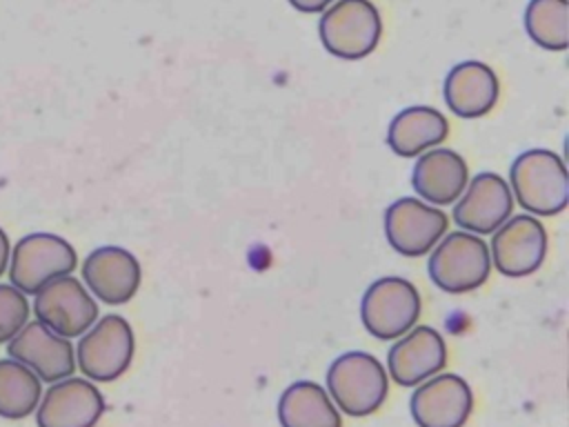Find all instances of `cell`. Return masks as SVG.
I'll return each mask as SVG.
<instances>
[{
    "instance_id": "1",
    "label": "cell",
    "mask_w": 569,
    "mask_h": 427,
    "mask_svg": "<svg viewBox=\"0 0 569 427\" xmlns=\"http://www.w3.org/2000/svg\"><path fill=\"white\" fill-rule=\"evenodd\" d=\"M509 189L516 202L536 216H556L569 202L565 160L551 149H527L511 162Z\"/></svg>"
},
{
    "instance_id": "2",
    "label": "cell",
    "mask_w": 569,
    "mask_h": 427,
    "mask_svg": "<svg viewBox=\"0 0 569 427\" xmlns=\"http://www.w3.org/2000/svg\"><path fill=\"white\" fill-rule=\"evenodd\" d=\"M389 391V376L367 351H345L327 369V394L349 416L378 411Z\"/></svg>"
},
{
    "instance_id": "3",
    "label": "cell",
    "mask_w": 569,
    "mask_h": 427,
    "mask_svg": "<svg viewBox=\"0 0 569 427\" xmlns=\"http://www.w3.org/2000/svg\"><path fill=\"white\" fill-rule=\"evenodd\" d=\"M322 47L342 60L369 56L382 36V20L371 0H336L318 22Z\"/></svg>"
},
{
    "instance_id": "4",
    "label": "cell",
    "mask_w": 569,
    "mask_h": 427,
    "mask_svg": "<svg viewBox=\"0 0 569 427\" xmlns=\"http://www.w3.org/2000/svg\"><path fill=\"white\" fill-rule=\"evenodd\" d=\"M78 265L71 242L56 234L36 231L22 236L9 256V282L24 296L38 294L49 280L69 276Z\"/></svg>"
},
{
    "instance_id": "5",
    "label": "cell",
    "mask_w": 569,
    "mask_h": 427,
    "mask_svg": "<svg viewBox=\"0 0 569 427\" xmlns=\"http://www.w3.org/2000/svg\"><path fill=\"white\" fill-rule=\"evenodd\" d=\"M427 271L431 282L447 294L473 291L489 278V247L476 234L451 231L436 242Z\"/></svg>"
},
{
    "instance_id": "6",
    "label": "cell",
    "mask_w": 569,
    "mask_h": 427,
    "mask_svg": "<svg viewBox=\"0 0 569 427\" xmlns=\"http://www.w3.org/2000/svg\"><path fill=\"white\" fill-rule=\"evenodd\" d=\"M420 316V294L407 278L385 276L373 280L360 300V320L378 340L407 334Z\"/></svg>"
},
{
    "instance_id": "7",
    "label": "cell",
    "mask_w": 569,
    "mask_h": 427,
    "mask_svg": "<svg viewBox=\"0 0 569 427\" xmlns=\"http://www.w3.org/2000/svg\"><path fill=\"white\" fill-rule=\"evenodd\" d=\"M133 329L118 316L109 314L96 320L76 347V365L96 383H111L120 378L133 358Z\"/></svg>"
},
{
    "instance_id": "8",
    "label": "cell",
    "mask_w": 569,
    "mask_h": 427,
    "mask_svg": "<svg viewBox=\"0 0 569 427\" xmlns=\"http://www.w3.org/2000/svg\"><path fill=\"white\" fill-rule=\"evenodd\" d=\"M33 296L36 320L62 338H78L98 320V302L71 274L49 280Z\"/></svg>"
},
{
    "instance_id": "9",
    "label": "cell",
    "mask_w": 569,
    "mask_h": 427,
    "mask_svg": "<svg viewBox=\"0 0 569 427\" xmlns=\"http://www.w3.org/2000/svg\"><path fill=\"white\" fill-rule=\"evenodd\" d=\"M445 211L418 198H398L385 209V236L393 251L407 258L425 256L445 236Z\"/></svg>"
},
{
    "instance_id": "10",
    "label": "cell",
    "mask_w": 569,
    "mask_h": 427,
    "mask_svg": "<svg viewBox=\"0 0 569 427\" xmlns=\"http://www.w3.org/2000/svg\"><path fill=\"white\" fill-rule=\"evenodd\" d=\"M489 256L496 269L509 278H522L540 269L547 256V231L531 214L507 218L491 238Z\"/></svg>"
},
{
    "instance_id": "11",
    "label": "cell",
    "mask_w": 569,
    "mask_h": 427,
    "mask_svg": "<svg viewBox=\"0 0 569 427\" xmlns=\"http://www.w3.org/2000/svg\"><path fill=\"white\" fill-rule=\"evenodd\" d=\"M473 409L469 383L458 374H436L416 385L409 400L418 427H462Z\"/></svg>"
},
{
    "instance_id": "12",
    "label": "cell",
    "mask_w": 569,
    "mask_h": 427,
    "mask_svg": "<svg viewBox=\"0 0 569 427\" xmlns=\"http://www.w3.org/2000/svg\"><path fill=\"white\" fill-rule=\"evenodd\" d=\"M7 356L29 367L44 383H58L76 371L71 340L53 334L40 320L24 322V327L7 342Z\"/></svg>"
},
{
    "instance_id": "13",
    "label": "cell",
    "mask_w": 569,
    "mask_h": 427,
    "mask_svg": "<svg viewBox=\"0 0 569 427\" xmlns=\"http://www.w3.org/2000/svg\"><path fill=\"white\" fill-rule=\"evenodd\" d=\"M104 414L100 389L87 378H62L40 396L36 407L38 427H96Z\"/></svg>"
},
{
    "instance_id": "14",
    "label": "cell",
    "mask_w": 569,
    "mask_h": 427,
    "mask_svg": "<svg viewBox=\"0 0 569 427\" xmlns=\"http://www.w3.org/2000/svg\"><path fill=\"white\" fill-rule=\"evenodd\" d=\"M513 211V196L505 178L493 171H482L467 182L460 200L453 207V220L462 231L476 236L493 234Z\"/></svg>"
},
{
    "instance_id": "15",
    "label": "cell",
    "mask_w": 569,
    "mask_h": 427,
    "mask_svg": "<svg viewBox=\"0 0 569 427\" xmlns=\"http://www.w3.org/2000/svg\"><path fill=\"white\" fill-rule=\"evenodd\" d=\"M82 280L100 302L124 305L140 287L142 267L131 251L116 245H104L84 258Z\"/></svg>"
},
{
    "instance_id": "16",
    "label": "cell",
    "mask_w": 569,
    "mask_h": 427,
    "mask_svg": "<svg viewBox=\"0 0 569 427\" xmlns=\"http://www.w3.org/2000/svg\"><path fill=\"white\" fill-rule=\"evenodd\" d=\"M445 365V338L429 325H418L402 334L387 354V376L400 387H416L442 371Z\"/></svg>"
},
{
    "instance_id": "17",
    "label": "cell",
    "mask_w": 569,
    "mask_h": 427,
    "mask_svg": "<svg viewBox=\"0 0 569 427\" xmlns=\"http://www.w3.org/2000/svg\"><path fill=\"white\" fill-rule=\"evenodd\" d=\"M500 96L496 71L480 60H465L449 69L442 98L458 118H480L489 113Z\"/></svg>"
},
{
    "instance_id": "18",
    "label": "cell",
    "mask_w": 569,
    "mask_h": 427,
    "mask_svg": "<svg viewBox=\"0 0 569 427\" xmlns=\"http://www.w3.org/2000/svg\"><path fill=\"white\" fill-rule=\"evenodd\" d=\"M469 182L465 158L453 149H431L420 153L411 171L413 191L431 205L456 202Z\"/></svg>"
},
{
    "instance_id": "19",
    "label": "cell",
    "mask_w": 569,
    "mask_h": 427,
    "mask_svg": "<svg viewBox=\"0 0 569 427\" xmlns=\"http://www.w3.org/2000/svg\"><path fill=\"white\" fill-rule=\"evenodd\" d=\"M449 136L447 118L425 105H413L396 113L387 129V145L400 158H416Z\"/></svg>"
},
{
    "instance_id": "20",
    "label": "cell",
    "mask_w": 569,
    "mask_h": 427,
    "mask_svg": "<svg viewBox=\"0 0 569 427\" xmlns=\"http://www.w3.org/2000/svg\"><path fill=\"white\" fill-rule=\"evenodd\" d=\"M278 420L282 427H342L338 407L313 380H296L280 394Z\"/></svg>"
},
{
    "instance_id": "21",
    "label": "cell",
    "mask_w": 569,
    "mask_h": 427,
    "mask_svg": "<svg viewBox=\"0 0 569 427\" xmlns=\"http://www.w3.org/2000/svg\"><path fill=\"white\" fill-rule=\"evenodd\" d=\"M42 396V380L13 358L0 360V416L9 420L27 418Z\"/></svg>"
},
{
    "instance_id": "22",
    "label": "cell",
    "mask_w": 569,
    "mask_h": 427,
    "mask_svg": "<svg viewBox=\"0 0 569 427\" xmlns=\"http://www.w3.org/2000/svg\"><path fill=\"white\" fill-rule=\"evenodd\" d=\"M527 36L547 51L569 47V2L567 0H529L525 9Z\"/></svg>"
},
{
    "instance_id": "23",
    "label": "cell",
    "mask_w": 569,
    "mask_h": 427,
    "mask_svg": "<svg viewBox=\"0 0 569 427\" xmlns=\"http://www.w3.org/2000/svg\"><path fill=\"white\" fill-rule=\"evenodd\" d=\"M29 300L11 282L0 285V342H9L29 320Z\"/></svg>"
},
{
    "instance_id": "24",
    "label": "cell",
    "mask_w": 569,
    "mask_h": 427,
    "mask_svg": "<svg viewBox=\"0 0 569 427\" xmlns=\"http://www.w3.org/2000/svg\"><path fill=\"white\" fill-rule=\"evenodd\" d=\"M336 0H289V4L302 13H320Z\"/></svg>"
},
{
    "instance_id": "25",
    "label": "cell",
    "mask_w": 569,
    "mask_h": 427,
    "mask_svg": "<svg viewBox=\"0 0 569 427\" xmlns=\"http://www.w3.org/2000/svg\"><path fill=\"white\" fill-rule=\"evenodd\" d=\"M9 256H11V245H9V236L4 234V229L0 227V276L7 271L9 267Z\"/></svg>"
}]
</instances>
